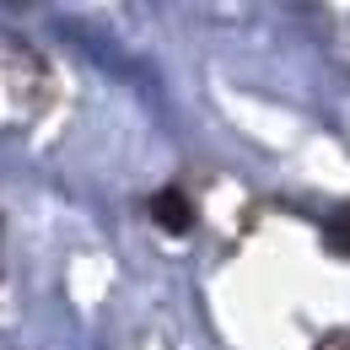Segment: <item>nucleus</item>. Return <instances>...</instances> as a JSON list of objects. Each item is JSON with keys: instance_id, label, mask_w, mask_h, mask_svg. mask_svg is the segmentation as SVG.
<instances>
[{"instance_id": "f257e3e1", "label": "nucleus", "mask_w": 350, "mask_h": 350, "mask_svg": "<svg viewBox=\"0 0 350 350\" xmlns=\"http://www.w3.org/2000/svg\"><path fill=\"white\" fill-rule=\"evenodd\" d=\"M151 216H157V226H167V232H189V226H194V211H189V200H183L178 189H162V194L151 200Z\"/></svg>"}, {"instance_id": "f03ea898", "label": "nucleus", "mask_w": 350, "mask_h": 350, "mask_svg": "<svg viewBox=\"0 0 350 350\" xmlns=\"http://www.w3.org/2000/svg\"><path fill=\"white\" fill-rule=\"evenodd\" d=\"M329 248L350 259V205H340V211L329 216Z\"/></svg>"}, {"instance_id": "7ed1b4c3", "label": "nucleus", "mask_w": 350, "mask_h": 350, "mask_svg": "<svg viewBox=\"0 0 350 350\" xmlns=\"http://www.w3.org/2000/svg\"><path fill=\"white\" fill-rule=\"evenodd\" d=\"M334 350H350V345H334Z\"/></svg>"}]
</instances>
